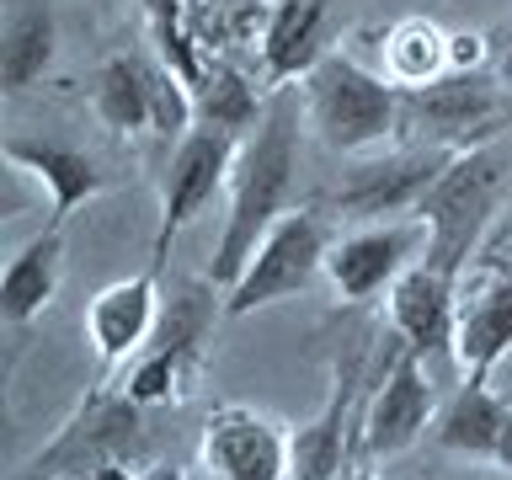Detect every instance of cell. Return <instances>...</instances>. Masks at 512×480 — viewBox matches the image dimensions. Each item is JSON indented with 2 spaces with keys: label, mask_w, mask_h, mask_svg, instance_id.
I'll use <instances>...</instances> for the list:
<instances>
[{
  "label": "cell",
  "mask_w": 512,
  "mask_h": 480,
  "mask_svg": "<svg viewBox=\"0 0 512 480\" xmlns=\"http://www.w3.org/2000/svg\"><path fill=\"white\" fill-rule=\"evenodd\" d=\"M331 32V6L326 0H267V27H262V75L272 86H294L315 70Z\"/></svg>",
  "instance_id": "17"
},
{
  "label": "cell",
  "mask_w": 512,
  "mask_h": 480,
  "mask_svg": "<svg viewBox=\"0 0 512 480\" xmlns=\"http://www.w3.org/2000/svg\"><path fill=\"white\" fill-rule=\"evenodd\" d=\"M379 75L400 91H422L448 75V32L427 16H400L379 32Z\"/></svg>",
  "instance_id": "21"
},
{
  "label": "cell",
  "mask_w": 512,
  "mask_h": 480,
  "mask_svg": "<svg viewBox=\"0 0 512 480\" xmlns=\"http://www.w3.org/2000/svg\"><path fill=\"white\" fill-rule=\"evenodd\" d=\"M427 251V224L422 219H379L358 230L336 235L326 251V283L342 304H368L390 294L416 256Z\"/></svg>",
  "instance_id": "9"
},
{
  "label": "cell",
  "mask_w": 512,
  "mask_h": 480,
  "mask_svg": "<svg viewBox=\"0 0 512 480\" xmlns=\"http://www.w3.org/2000/svg\"><path fill=\"white\" fill-rule=\"evenodd\" d=\"M299 123L304 118V91L299 86H272L262 118L235 150L230 166V214H224L214 262H208V283L230 288L246 262L256 256V246L267 240V230L294 208V176H299Z\"/></svg>",
  "instance_id": "1"
},
{
  "label": "cell",
  "mask_w": 512,
  "mask_h": 480,
  "mask_svg": "<svg viewBox=\"0 0 512 480\" xmlns=\"http://www.w3.org/2000/svg\"><path fill=\"white\" fill-rule=\"evenodd\" d=\"M6 160L16 171H27L32 182L48 192V219L64 224L80 203H91L96 192L107 187L102 166L86 155V150H70V144H54V139H22L11 134L6 139Z\"/></svg>",
  "instance_id": "18"
},
{
  "label": "cell",
  "mask_w": 512,
  "mask_h": 480,
  "mask_svg": "<svg viewBox=\"0 0 512 480\" xmlns=\"http://www.w3.org/2000/svg\"><path fill=\"white\" fill-rule=\"evenodd\" d=\"M432 422H438V390L427 379V358H416L395 336V352L379 374V390L368 395L358 443L368 459H400L427 438Z\"/></svg>",
  "instance_id": "10"
},
{
  "label": "cell",
  "mask_w": 512,
  "mask_h": 480,
  "mask_svg": "<svg viewBox=\"0 0 512 480\" xmlns=\"http://www.w3.org/2000/svg\"><path fill=\"white\" fill-rule=\"evenodd\" d=\"M304 118L320 134V144L336 155H363L374 144L400 134V86H390L363 59L331 48L310 75L299 80Z\"/></svg>",
  "instance_id": "3"
},
{
  "label": "cell",
  "mask_w": 512,
  "mask_h": 480,
  "mask_svg": "<svg viewBox=\"0 0 512 480\" xmlns=\"http://www.w3.org/2000/svg\"><path fill=\"white\" fill-rule=\"evenodd\" d=\"M491 59V43L480 32H448V75H480Z\"/></svg>",
  "instance_id": "25"
},
{
  "label": "cell",
  "mask_w": 512,
  "mask_h": 480,
  "mask_svg": "<svg viewBox=\"0 0 512 480\" xmlns=\"http://www.w3.org/2000/svg\"><path fill=\"white\" fill-rule=\"evenodd\" d=\"M86 480H150V470H134L128 459H112V464H102V470H91Z\"/></svg>",
  "instance_id": "26"
},
{
  "label": "cell",
  "mask_w": 512,
  "mask_h": 480,
  "mask_svg": "<svg viewBox=\"0 0 512 480\" xmlns=\"http://www.w3.org/2000/svg\"><path fill=\"white\" fill-rule=\"evenodd\" d=\"M54 48H59V27H54L48 0H27L11 16L6 43H0V80H6V91L38 86L48 75V64H54Z\"/></svg>",
  "instance_id": "24"
},
{
  "label": "cell",
  "mask_w": 512,
  "mask_h": 480,
  "mask_svg": "<svg viewBox=\"0 0 512 480\" xmlns=\"http://www.w3.org/2000/svg\"><path fill=\"white\" fill-rule=\"evenodd\" d=\"M502 123V91L480 75H443L422 91H400V139L438 144V150H470L486 144Z\"/></svg>",
  "instance_id": "8"
},
{
  "label": "cell",
  "mask_w": 512,
  "mask_h": 480,
  "mask_svg": "<svg viewBox=\"0 0 512 480\" xmlns=\"http://www.w3.org/2000/svg\"><path fill=\"white\" fill-rule=\"evenodd\" d=\"M326 480H379V475L368 470V464H342V470H331Z\"/></svg>",
  "instance_id": "27"
},
{
  "label": "cell",
  "mask_w": 512,
  "mask_h": 480,
  "mask_svg": "<svg viewBox=\"0 0 512 480\" xmlns=\"http://www.w3.org/2000/svg\"><path fill=\"white\" fill-rule=\"evenodd\" d=\"M512 352V278L507 272H464L459 278V331L454 358L464 374L491 379V368Z\"/></svg>",
  "instance_id": "15"
},
{
  "label": "cell",
  "mask_w": 512,
  "mask_h": 480,
  "mask_svg": "<svg viewBox=\"0 0 512 480\" xmlns=\"http://www.w3.org/2000/svg\"><path fill=\"white\" fill-rule=\"evenodd\" d=\"M91 107L112 134H155L150 112V59L144 54H112L96 70Z\"/></svg>",
  "instance_id": "22"
},
{
  "label": "cell",
  "mask_w": 512,
  "mask_h": 480,
  "mask_svg": "<svg viewBox=\"0 0 512 480\" xmlns=\"http://www.w3.org/2000/svg\"><path fill=\"white\" fill-rule=\"evenodd\" d=\"M390 304V331L406 342L416 358H448L459 331V278L432 267L427 256L400 272V283L384 294Z\"/></svg>",
  "instance_id": "14"
},
{
  "label": "cell",
  "mask_w": 512,
  "mask_h": 480,
  "mask_svg": "<svg viewBox=\"0 0 512 480\" xmlns=\"http://www.w3.org/2000/svg\"><path fill=\"white\" fill-rule=\"evenodd\" d=\"M235 150H240V134H224V128H208V123H198L192 134L176 139L166 182H160V224H155V251H150L155 272L166 267L171 240L214 203V192L224 182H230Z\"/></svg>",
  "instance_id": "7"
},
{
  "label": "cell",
  "mask_w": 512,
  "mask_h": 480,
  "mask_svg": "<svg viewBox=\"0 0 512 480\" xmlns=\"http://www.w3.org/2000/svg\"><path fill=\"white\" fill-rule=\"evenodd\" d=\"M331 219L315 203H294L288 214L267 230V240L256 246V256L246 262V272L224 288V315L240 320L267 304H283L304 294L315 278H326V251H331Z\"/></svg>",
  "instance_id": "4"
},
{
  "label": "cell",
  "mask_w": 512,
  "mask_h": 480,
  "mask_svg": "<svg viewBox=\"0 0 512 480\" xmlns=\"http://www.w3.org/2000/svg\"><path fill=\"white\" fill-rule=\"evenodd\" d=\"M496 470L512 475V416H507V432H502V448H496Z\"/></svg>",
  "instance_id": "28"
},
{
  "label": "cell",
  "mask_w": 512,
  "mask_h": 480,
  "mask_svg": "<svg viewBox=\"0 0 512 480\" xmlns=\"http://www.w3.org/2000/svg\"><path fill=\"white\" fill-rule=\"evenodd\" d=\"M150 480H182V470H176V464H160V470H150Z\"/></svg>",
  "instance_id": "30"
},
{
  "label": "cell",
  "mask_w": 512,
  "mask_h": 480,
  "mask_svg": "<svg viewBox=\"0 0 512 480\" xmlns=\"http://www.w3.org/2000/svg\"><path fill=\"white\" fill-rule=\"evenodd\" d=\"M198 454L214 480H294V432L240 400L208 411Z\"/></svg>",
  "instance_id": "11"
},
{
  "label": "cell",
  "mask_w": 512,
  "mask_h": 480,
  "mask_svg": "<svg viewBox=\"0 0 512 480\" xmlns=\"http://www.w3.org/2000/svg\"><path fill=\"white\" fill-rule=\"evenodd\" d=\"M192 102H198V123L224 128V134H240V139L251 134L256 118H262V107H267L251 86V75L240 70L230 54H208L203 80L192 86Z\"/></svg>",
  "instance_id": "23"
},
{
  "label": "cell",
  "mask_w": 512,
  "mask_h": 480,
  "mask_svg": "<svg viewBox=\"0 0 512 480\" xmlns=\"http://www.w3.org/2000/svg\"><path fill=\"white\" fill-rule=\"evenodd\" d=\"M507 416H512V406L491 390V379L464 374V384L448 395V406L438 411V422H432V443H438L443 454L496 464V448H502Z\"/></svg>",
  "instance_id": "19"
},
{
  "label": "cell",
  "mask_w": 512,
  "mask_h": 480,
  "mask_svg": "<svg viewBox=\"0 0 512 480\" xmlns=\"http://www.w3.org/2000/svg\"><path fill=\"white\" fill-rule=\"evenodd\" d=\"M139 443V406L123 390H91L80 411L59 427V438L43 448L16 480H86L112 459H128Z\"/></svg>",
  "instance_id": "6"
},
{
  "label": "cell",
  "mask_w": 512,
  "mask_h": 480,
  "mask_svg": "<svg viewBox=\"0 0 512 480\" xmlns=\"http://www.w3.org/2000/svg\"><path fill=\"white\" fill-rule=\"evenodd\" d=\"M160 310H166V304H160L155 267L107 283L102 294L86 304V342L96 352V363H102V374H123V368L150 347V336L160 326Z\"/></svg>",
  "instance_id": "13"
},
{
  "label": "cell",
  "mask_w": 512,
  "mask_h": 480,
  "mask_svg": "<svg viewBox=\"0 0 512 480\" xmlns=\"http://www.w3.org/2000/svg\"><path fill=\"white\" fill-rule=\"evenodd\" d=\"M496 70H502V80L512 86V38H507V48H502V59H496Z\"/></svg>",
  "instance_id": "29"
},
{
  "label": "cell",
  "mask_w": 512,
  "mask_h": 480,
  "mask_svg": "<svg viewBox=\"0 0 512 480\" xmlns=\"http://www.w3.org/2000/svg\"><path fill=\"white\" fill-rule=\"evenodd\" d=\"M59 278H64V224L48 219L6 262V272H0V315H6L11 326L38 320L48 304H54Z\"/></svg>",
  "instance_id": "20"
},
{
  "label": "cell",
  "mask_w": 512,
  "mask_h": 480,
  "mask_svg": "<svg viewBox=\"0 0 512 480\" xmlns=\"http://www.w3.org/2000/svg\"><path fill=\"white\" fill-rule=\"evenodd\" d=\"M448 160H454V150H438V144H406V150H395V155L363 160V166L342 182L336 203H342V214L368 219V224L416 219V208H422V198L443 176Z\"/></svg>",
  "instance_id": "12"
},
{
  "label": "cell",
  "mask_w": 512,
  "mask_h": 480,
  "mask_svg": "<svg viewBox=\"0 0 512 480\" xmlns=\"http://www.w3.org/2000/svg\"><path fill=\"white\" fill-rule=\"evenodd\" d=\"M219 294H224V288L198 278V283H187L166 310H160V326L150 336V347L123 368V384H118L139 411L166 406V400H182L187 384L198 379L203 336H208V326H214V299Z\"/></svg>",
  "instance_id": "5"
},
{
  "label": "cell",
  "mask_w": 512,
  "mask_h": 480,
  "mask_svg": "<svg viewBox=\"0 0 512 480\" xmlns=\"http://www.w3.org/2000/svg\"><path fill=\"white\" fill-rule=\"evenodd\" d=\"M368 374V342H358L347 358H336L331 368V395L310 422L294 432V480H326L331 470H342L347 454V411L358 400V384Z\"/></svg>",
  "instance_id": "16"
},
{
  "label": "cell",
  "mask_w": 512,
  "mask_h": 480,
  "mask_svg": "<svg viewBox=\"0 0 512 480\" xmlns=\"http://www.w3.org/2000/svg\"><path fill=\"white\" fill-rule=\"evenodd\" d=\"M502 192H507L502 144L486 139V144H470V150H454V160L443 166V176L416 208V219L427 224V251H422L427 262L464 278L496 224Z\"/></svg>",
  "instance_id": "2"
}]
</instances>
